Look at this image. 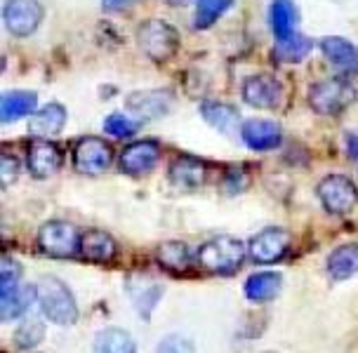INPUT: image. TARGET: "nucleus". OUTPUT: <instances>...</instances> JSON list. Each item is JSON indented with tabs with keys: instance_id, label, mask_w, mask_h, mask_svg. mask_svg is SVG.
I'll return each instance as SVG.
<instances>
[{
	"instance_id": "nucleus-1",
	"label": "nucleus",
	"mask_w": 358,
	"mask_h": 353,
	"mask_svg": "<svg viewBox=\"0 0 358 353\" xmlns=\"http://www.w3.org/2000/svg\"><path fill=\"white\" fill-rule=\"evenodd\" d=\"M36 301L41 304L43 316L57 325H73L78 323V304L69 285L55 275H43L34 285Z\"/></svg>"
},
{
	"instance_id": "nucleus-2",
	"label": "nucleus",
	"mask_w": 358,
	"mask_h": 353,
	"mask_svg": "<svg viewBox=\"0 0 358 353\" xmlns=\"http://www.w3.org/2000/svg\"><path fill=\"white\" fill-rule=\"evenodd\" d=\"M134 36H137V48L142 50V55L158 64L172 59L179 50V41H182L177 27L163 22V19H146L137 27Z\"/></svg>"
},
{
	"instance_id": "nucleus-3",
	"label": "nucleus",
	"mask_w": 358,
	"mask_h": 353,
	"mask_svg": "<svg viewBox=\"0 0 358 353\" xmlns=\"http://www.w3.org/2000/svg\"><path fill=\"white\" fill-rule=\"evenodd\" d=\"M245 261V245L231 236H217L198 250V264L210 273L231 275Z\"/></svg>"
},
{
	"instance_id": "nucleus-4",
	"label": "nucleus",
	"mask_w": 358,
	"mask_h": 353,
	"mask_svg": "<svg viewBox=\"0 0 358 353\" xmlns=\"http://www.w3.org/2000/svg\"><path fill=\"white\" fill-rule=\"evenodd\" d=\"M309 106L321 115H337L342 113L356 99V87L349 78L332 75V78L318 80L309 87Z\"/></svg>"
},
{
	"instance_id": "nucleus-5",
	"label": "nucleus",
	"mask_w": 358,
	"mask_h": 353,
	"mask_svg": "<svg viewBox=\"0 0 358 353\" xmlns=\"http://www.w3.org/2000/svg\"><path fill=\"white\" fill-rule=\"evenodd\" d=\"M36 245L48 257L73 259L76 254H80V233L66 222H48L38 231Z\"/></svg>"
},
{
	"instance_id": "nucleus-6",
	"label": "nucleus",
	"mask_w": 358,
	"mask_h": 353,
	"mask_svg": "<svg viewBox=\"0 0 358 353\" xmlns=\"http://www.w3.org/2000/svg\"><path fill=\"white\" fill-rule=\"evenodd\" d=\"M45 8L41 0H5L3 22L15 38L34 36L43 24Z\"/></svg>"
},
{
	"instance_id": "nucleus-7",
	"label": "nucleus",
	"mask_w": 358,
	"mask_h": 353,
	"mask_svg": "<svg viewBox=\"0 0 358 353\" xmlns=\"http://www.w3.org/2000/svg\"><path fill=\"white\" fill-rule=\"evenodd\" d=\"M113 149L106 139L101 137H80L73 144V168L80 175H101L111 168Z\"/></svg>"
},
{
	"instance_id": "nucleus-8",
	"label": "nucleus",
	"mask_w": 358,
	"mask_h": 353,
	"mask_svg": "<svg viewBox=\"0 0 358 353\" xmlns=\"http://www.w3.org/2000/svg\"><path fill=\"white\" fill-rule=\"evenodd\" d=\"M323 208L330 215H349L358 203V189L347 175H328L318 182L316 189Z\"/></svg>"
},
{
	"instance_id": "nucleus-9",
	"label": "nucleus",
	"mask_w": 358,
	"mask_h": 353,
	"mask_svg": "<svg viewBox=\"0 0 358 353\" xmlns=\"http://www.w3.org/2000/svg\"><path fill=\"white\" fill-rule=\"evenodd\" d=\"M125 106L137 120H158L175 106V94L170 89H137L127 94Z\"/></svg>"
},
{
	"instance_id": "nucleus-10",
	"label": "nucleus",
	"mask_w": 358,
	"mask_h": 353,
	"mask_svg": "<svg viewBox=\"0 0 358 353\" xmlns=\"http://www.w3.org/2000/svg\"><path fill=\"white\" fill-rule=\"evenodd\" d=\"M158 160H161V146H158V141L139 139V141L127 144L125 149L120 151L118 165L125 175L142 177V175H149V172L156 168Z\"/></svg>"
},
{
	"instance_id": "nucleus-11",
	"label": "nucleus",
	"mask_w": 358,
	"mask_h": 353,
	"mask_svg": "<svg viewBox=\"0 0 358 353\" xmlns=\"http://www.w3.org/2000/svg\"><path fill=\"white\" fill-rule=\"evenodd\" d=\"M241 94L243 101L255 108H276L283 99V85L268 73H255L243 80Z\"/></svg>"
},
{
	"instance_id": "nucleus-12",
	"label": "nucleus",
	"mask_w": 358,
	"mask_h": 353,
	"mask_svg": "<svg viewBox=\"0 0 358 353\" xmlns=\"http://www.w3.org/2000/svg\"><path fill=\"white\" fill-rule=\"evenodd\" d=\"M325 62L337 71V75L342 78H354L358 73V48L351 41L342 36H328L318 43Z\"/></svg>"
},
{
	"instance_id": "nucleus-13",
	"label": "nucleus",
	"mask_w": 358,
	"mask_h": 353,
	"mask_svg": "<svg viewBox=\"0 0 358 353\" xmlns=\"http://www.w3.org/2000/svg\"><path fill=\"white\" fill-rule=\"evenodd\" d=\"M290 247V233L285 229H264L250 240L248 252L255 259V264H276L280 261Z\"/></svg>"
},
{
	"instance_id": "nucleus-14",
	"label": "nucleus",
	"mask_w": 358,
	"mask_h": 353,
	"mask_svg": "<svg viewBox=\"0 0 358 353\" xmlns=\"http://www.w3.org/2000/svg\"><path fill=\"white\" fill-rule=\"evenodd\" d=\"M27 168L36 179L55 177L62 168V151L48 139H34L27 151Z\"/></svg>"
},
{
	"instance_id": "nucleus-15",
	"label": "nucleus",
	"mask_w": 358,
	"mask_h": 353,
	"mask_svg": "<svg viewBox=\"0 0 358 353\" xmlns=\"http://www.w3.org/2000/svg\"><path fill=\"white\" fill-rule=\"evenodd\" d=\"M241 137L252 151H273L283 141V130L278 123L264 118H250L241 125Z\"/></svg>"
},
{
	"instance_id": "nucleus-16",
	"label": "nucleus",
	"mask_w": 358,
	"mask_h": 353,
	"mask_svg": "<svg viewBox=\"0 0 358 353\" xmlns=\"http://www.w3.org/2000/svg\"><path fill=\"white\" fill-rule=\"evenodd\" d=\"M168 179L177 189H201L208 179V165L196 156H177L170 163Z\"/></svg>"
},
{
	"instance_id": "nucleus-17",
	"label": "nucleus",
	"mask_w": 358,
	"mask_h": 353,
	"mask_svg": "<svg viewBox=\"0 0 358 353\" xmlns=\"http://www.w3.org/2000/svg\"><path fill=\"white\" fill-rule=\"evenodd\" d=\"M85 261L92 264H106L116 257V240L106 233V231L90 229L80 236V254Z\"/></svg>"
},
{
	"instance_id": "nucleus-18",
	"label": "nucleus",
	"mask_w": 358,
	"mask_h": 353,
	"mask_svg": "<svg viewBox=\"0 0 358 353\" xmlns=\"http://www.w3.org/2000/svg\"><path fill=\"white\" fill-rule=\"evenodd\" d=\"M268 24L276 36V41H285V38L297 34L299 24V10L292 0H271L268 5Z\"/></svg>"
},
{
	"instance_id": "nucleus-19",
	"label": "nucleus",
	"mask_w": 358,
	"mask_h": 353,
	"mask_svg": "<svg viewBox=\"0 0 358 353\" xmlns=\"http://www.w3.org/2000/svg\"><path fill=\"white\" fill-rule=\"evenodd\" d=\"M64 125H66V108L64 104H45L41 111H36L31 115V123H29V130L38 134V139H48V137H57Z\"/></svg>"
},
{
	"instance_id": "nucleus-20",
	"label": "nucleus",
	"mask_w": 358,
	"mask_h": 353,
	"mask_svg": "<svg viewBox=\"0 0 358 353\" xmlns=\"http://www.w3.org/2000/svg\"><path fill=\"white\" fill-rule=\"evenodd\" d=\"M280 287H283L280 273L264 271V273H252L250 278L245 280L243 292H245L248 301H252V304H264V301H271L278 297Z\"/></svg>"
},
{
	"instance_id": "nucleus-21",
	"label": "nucleus",
	"mask_w": 358,
	"mask_h": 353,
	"mask_svg": "<svg viewBox=\"0 0 358 353\" xmlns=\"http://www.w3.org/2000/svg\"><path fill=\"white\" fill-rule=\"evenodd\" d=\"M201 115L208 125H213L217 132L222 134H231L236 127H241V115L234 106L224 104V101H203L201 104Z\"/></svg>"
},
{
	"instance_id": "nucleus-22",
	"label": "nucleus",
	"mask_w": 358,
	"mask_h": 353,
	"mask_svg": "<svg viewBox=\"0 0 358 353\" xmlns=\"http://www.w3.org/2000/svg\"><path fill=\"white\" fill-rule=\"evenodd\" d=\"M38 108V94L22 89V92H5L0 101V120L15 123L19 118H27Z\"/></svg>"
},
{
	"instance_id": "nucleus-23",
	"label": "nucleus",
	"mask_w": 358,
	"mask_h": 353,
	"mask_svg": "<svg viewBox=\"0 0 358 353\" xmlns=\"http://www.w3.org/2000/svg\"><path fill=\"white\" fill-rule=\"evenodd\" d=\"M328 273L332 280H347L358 273V243L335 247L328 257Z\"/></svg>"
},
{
	"instance_id": "nucleus-24",
	"label": "nucleus",
	"mask_w": 358,
	"mask_h": 353,
	"mask_svg": "<svg viewBox=\"0 0 358 353\" xmlns=\"http://www.w3.org/2000/svg\"><path fill=\"white\" fill-rule=\"evenodd\" d=\"M156 261L170 273H187L191 268V250L182 240L161 243L156 250Z\"/></svg>"
},
{
	"instance_id": "nucleus-25",
	"label": "nucleus",
	"mask_w": 358,
	"mask_h": 353,
	"mask_svg": "<svg viewBox=\"0 0 358 353\" xmlns=\"http://www.w3.org/2000/svg\"><path fill=\"white\" fill-rule=\"evenodd\" d=\"M311 50H313V41L297 31L295 36L285 38V41H276V45H273V57L280 64H299L311 55Z\"/></svg>"
},
{
	"instance_id": "nucleus-26",
	"label": "nucleus",
	"mask_w": 358,
	"mask_h": 353,
	"mask_svg": "<svg viewBox=\"0 0 358 353\" xmlns=\"http://www.w3.org/2000/svg\"><path fill=\"white\" fill-rule=\"evenodd\" d=\"M94 351L97 353H137V344L120 327H106L97 335L94 342Z\"/></svg>"
},
{
	"instance_id": "nucleus-27",
	"label": "nucleus",
	"mask_w": 358,
	"mask_h": 353,
	"mask_svg": "<svg viewBox=\"0 0 358 353\" xmlns=\"http://www.w3.org/2000/svg\"><path fill=\"white\" fill-rule=\"evenodd\" d=\"M34 299H36L34 287H19L15 294L0 299V316H3V320H15L19 316H24L29 306L34 304Z\"/></svg>"
},
{
	"instance_id": "nucleus-28",
	"label": "nucleus",
	"mask_w": 358,
	"mask_h": 353,
	"mask_svg": "<svg viewBox=\"0 0 358 353\" xmlns=\"http://www.w3.org/2000/svg\"><path fill=\"white\" fill-rule=\"evenodd\" d=\"M231 5H234V0H198L196 19H194L196 29L206 31L210 27H215L224 12L231 10Z\"/></svg>"
},
{
	"instance_id": "nucleus-29",
	"label": "nucleus",
	"mask_w": 358,
	"mask_h": 353,
	"mask_svg": "<svg viewBox=\"0 0 358 353\" xmlns=\"http://www.w3.org/2000/svg\"><path fill=\"white\" fill-rule=\"evenodd\" d=\"M104 130L116 139H127L139 130V120L125 113H111L104 118Z\"/></svg>"
},
{
	"instance_id": "nucleus-30",
	"label": "nucleus",
	"mask_w": 358,
	"mask_h": 353,
	"mask_svg": "<svg viewBox=\"0 0 358 353\" xmlns=\"http://www.w3.org/2000/svg\"><path fill=\"white\" fill-rule=\"evenodd\" d=\"M19 278H22V266L15 259L5 257L0 261V299L10 297V294H15L19 290Z\"/></svg>"
},
{
	"instance_id": "nucleus-31",
	"label": "nucleus",
	"mask_w": 358,
	"mask_h": 353,
	"mask_svg": "<svg viewBox=\"0 0 358 353\" xmlns=\"http://www.w3.org/2000/svg\"><path fill=\"white\" fill-rule=\"evenodd\" d=\"M45 337V325L38 323V320H24L19 325V330L15 332V344L19 349H34L43 342Z\"/></svg>"
},
{
	"instance_id": "nucleus-32",
	"label": "nucleus",
	"mask_w": 358,
	"mask_h": 353,
	"mask_svg": "<svg viewBox=\"0 0 358 353\" xmlns=\"http://www.w3.org/2000/svg\"><path fill=\"white\" fill-rule=\"evenodd\" d=\"M156 353H196L194 349V342L182 335H168L161 339V344H158Z\"/></svg>"
},
{
	"instance_id": "nucleus-33",
	"label": "nucleus",
	"mask_w": 358,
	"mask_h": 353,
	"mask_svg": "<svg viewBox=\"0 0 358 353\" xmlns=\"http://www.w3.org/2000/svg\"><path fill=\"white\" fill-rule=\"evenodd\" d=\"M248 184H250V175H248L243 168H231L227 172V177H224V191H227V194H231V196L245 191Z\"/></svg>"
},
{
	"instance_id": "nucleus-34",
	"label": "nucleus",
	"mask_w": 358,
	"mask_h": 353,
	"mask_svg": "<svg viewBox=\"0 0 358 353\" xmlns=\"http://www.w3.org/2000/svg\"><path fill=\"white\" fill-rule=\"evenodd\" d=\"M19 170H22V163H19V158H15L12 153L5 151L3 158H0V179H3L5 186H10L15 179L19 177Z\"/></svg>"
},
{
	"instance_id": "nucleus-35",
	"label": "nucleus",
	"mask_w": 358,
	"mask_h": 353,
	"mask_svg": "<svg viewBox=\"0 0 358 353\" xmlns=\"http://www.w3.org/2000/svg\"><path fill=\"white\" fill-rule=\"evenodd\" d=\"M137 3V0H101V5H104L106 12H118V10H125L127 5Z\"/></svg>"
},
{
	"instance_id": "nucleus-36",
	"label": "nucleus",
	"mask_w": 358,
	"mask_h": 353,
	"mask_svg": "<svg viewBox=\"0 0 358 353\" xmlns=\"http://www.w3.org/2000/svg\"><path fill=\"white\" fill-rule=\"evenodd\" d=\"M347 153H349V158L358 165V134H354V132L347 134Z\"/></svg>"
},
{
	"instance_id": "nucleus-37",
	"label": "nucleus",
	"mask_w": 358,
	"mask_h": 353,
	"mask_svg": "<svg viewBox=\"0 0 358 353\" xmlns=\"http://www.w3.org/2000/svg\"><path fill=\"white\" fill-rule=\"evenodd\" d=\"M175 3H184V0H175Z\"/></svg>"
}]
</instances>
